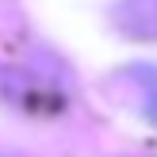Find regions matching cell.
<instances>
[{
    "instance_id": "cell-1",
    "label": "cell",
    "mask_w": 157,
    "mask_h": 157,
    "mask_svg": "<svg viewBox=\"0 0 157 157\" xmlns=\"http://www.w3.org/2000/svg\"><path fill=\"white\" fill-rule=\"evenodd\" d=\"M134 81H138V88H142V111H146V119L157 127V69L153 65H138Z\"/></svg>"
}]
</instances>
